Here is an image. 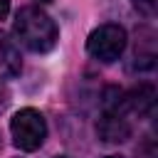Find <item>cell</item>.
Returning a JSON list of instances; mask_svg holds the SVG:
<instances>
[{
    "label": "cell",
    "mask_w": 158,
    "mask_h": 158,
    "mask_svg": "<svg viewBox=\"0 0 158 158\" xmlns=\"http://www.w3.org/2000/svg\"><path fill=\"white\" fill-rule=\"evenodd\" d=\"M12 32L20 40V44L35 54H44V52L54 49V44L59 40L57 22L37 5H27V7L17 10L15 22H12Z\"/></svg>",
    "instance_id": "cell-1"
},
{
    "label": "cell",
    "mask_w": 158,
    "mask_h": 158,
    "mask_svg": "<svg viewBox=\"0 0 158 158\" xmlns=\"http://www.w3.org/2000/svg\"><path fill=\"white\" fill-rule=\"evenodd\" d=\"M10 133H12V143L25 151V153H32L37 151L44 138H47V121L44 116L37 111V109H20L12 121H10Z\"/></svg>",
    "instance_id": "cell-2"
},
{
    "label": "cell",
    "mask_w": 158,
    "mask_h": 158,
    "mask_svg": "<svg viewBox=\"0 0 158 158\" xmlns=\"http://www.w3.org/2000/svg\"><path fill=\"white\" fill-rule=\"evenodd\" d=\"M126 30L116 22H104L96 30H91V35L86 37V52L89 57H94L96 62L111 64L116 62L123 49H126Z\"/></svg>",
    "instance_id": "cell-3"
},
{
    "label": "cell",
    "mask_w": 158,
    "mask_h": 158,
    "mask_svg": "<svg viewBox=\"0 0 158 158\" xmlns=\"http://www.w3.org/2000/svg\"><path fill=\"white\" fill-rule=\"evenodd\" d=\"M96 133L104 143H123L131 138L133 133V123H131V116L123 114L118 106L109 104L106 111L101 114L99 123H96Z\"/></svg>",
    "instance_id": "cell-4"
},
{
    "label": "cell",
    "mask_w": 158,
    "mask_h": 158,
    "mask_svg": "<svg viewBox=\"0 0 158 158\" xmlns=\"http://www.w3.org/2000/svg\"><path fill=\"white\" fill-rule=\"evenodd\" d=\"M153 104H156V89L151 86V84H138L136 89H131V91H126V94H121L116 101H114V106H118L123 114H128L131 118L133 116H146L151 109H153Z\"/></svg>",
    "instance_id": "cell-5"
},
{
    "label": "cell",
    "mask_w": 158,
    "mask_h": 158,
    "mask_svg": "<svg viewBox=\"0 0 158 158\" xmlns=\"http://www.w3.org/2000/svg\"><path fill=\"white\" fill-rule=\"evenodd\" d=\"M20 69H22V57H20L17 44L7 35L0 32V81L17 77Z\"/></svg>",
    "instance_id": "cell-6"
},
{
    "label": "cell",
    "mask_w": 158,
    "mask_h": 158,
    "mask_svg": "<svg viewBox=\"0 0 158 158\" xmlns=\"http://www.w3.org/2000/svg\"><path fill=\"white\" fill-rule=\"evenodd\" d=\"M131 2H133V7L141 15H146V17H153L156 15V0H131Z\"/></svg>",
    "instance_id": "cell-7"
},
{
    "label": "cell",
    "mask_w": 158,
    "mask_h": 158,
    "mask_svg": "<svg viewBox=\"0 0 158 158\" xmlns=\"http://www.w3.org/2000/svg\"><path fill=\"white\" fill-rule=\"evenodd\" d=\"M7 101H10V99H7V91H5V86L0 84V111L7 106Z\"/></svg>",
    "instance_id": "cell-8"
},
{
    "label": "cell",
    "mask_w": 158,
    "mask_h": 158,
    "mask_svg": "<svg viewBox=\"0 0 158 158\" xmlns=\"http://www.w3.org/2000/svg\"><path fill=\"white\" fill-rule=\"evenodd\" d=\"M10 12V0H0V20Z\"/></svg>",
    "instance_id": "cell-9"
},
{
    "label": "cell",
    "mask_w": 158,
    "mask_h": 158,
    "mask_svg": "<svg viewBox=\"0 0 158 158\" xmlns=\"http://www.w3.org/2000/svg\"><path fill=\"white\" fill-rule=\"evenodd\" d=\"M106 158H118V156H106Z\"/></svg>",
    "instance_id": "cell-10"
},
{
    "label": "cell",
    "mask_w": 158,
    "mask_h": 158,
    "mask_svg": "<svg viewBox=\"0 0 158 158\" xmlns=\"http://www.w3.org/2000/svg\"><path fill=\"white\" fill-rule=\"evenodd\" d=\"M57 158H69V156H57Z\"/></svg>",
    "instance_id": "cell-11"
},
{
    "label": "cell",
    "mask_w": 158,
    "mask_h": 158,
    "mask_svg": "<svg viewBox=\"0 0 158 158\" xmlns=\"http://www.w3.org/2000/svg\"><path fill=\"white\" fill-rule=\"evenodd\" d=\"M44 2H49V0H44Z\"/></svg>",
    "instance_id": "cell-12"
}]
</instances>
